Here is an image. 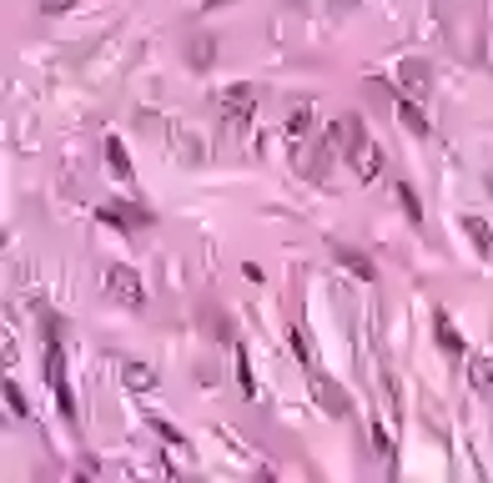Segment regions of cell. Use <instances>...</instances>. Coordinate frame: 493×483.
<instances>
[{"instance_id": "17", "label": "cell", "mask_w": 493, "mask_h": 483, "mask_svg": "<svg viewBox=\"0 0 493 483\" xmlns=\"http://www.w3.org/2000/svg\"><path fill=\"white\" fill-rule=\"evenodd\" d=\"M313 131V101H297L287 111V141H303Z\"/></svg>"}, {"instance_id": "20", "label": "cell", "mask_w": 493, "mask_h": 483, "mask_svg": "<svg viewBox=\"0 0 493 483\" xmlns=\"http://www.w3.org/2000/svg\"><path fill=\"white\" fill-rule=\"evenodd\" d=\"M292 347H297V357H303V368H317V353H313V338H307L303 328H292Z\"/></svg>"}, {"instance_id": "22", "label": "cell", "mask_w": 493, "mask_h": 483, "mask_svg": "<svg viewBox=\"0 0 493 483\" xmlns=\"http://www.w3.org/2000/svg\"><path fill=\"white\" fill-rule=\"evenodd\" d=\"M146 423H152V433H156V438H166V443H187V438H181V433L177 428H172V423H166V418H146Z\"/></svg>"}, {"instance_id": "3", "label": "cell", "mask_w": 493, "mask_h": 483, "mask_svg": "<svg viewBox=\"0 0 493 483\" xmlns=\"http://www.w3.org/2000/svg\"><path fill=\"white\" fill-rule=\"evenodd\" d=\"M307 382H313V398H317V408H322L328 418H348V413H353L348 388H338V382H332L322 368H307Z\"/></svg>"}, {"instance_id": "18", "label": "cell", "mask_w": 493, "mask_h": 483, "mask_svg": "<svg viewBox=\"0 0 493 483\" xmlns=\"http://www.w3.org/2000/svg\"><path fill=\"white\" fill-rule=\"evenodd\" d=\"M40 338H46V347L66 343V318L61 312H40Z\"/></svg>"}, {"instance_id": "7", "label": "cell", "mask_w": 493, "mask_h": 483, "mask_svg": "<svg viewBox=\"0 0 493 483\" xmlns=\"http://www.w3.org/2000/svg\"><path fill=\"white\" fill-rule=\"evenodd\" d=\"M398 86H403V96H428V86H433V66L428 61H418V56H408L403 66H398Z\"/></svg>"}, {"instance_id": "21", "label": "cell", "mask_w": 493, "mask_h": 483, "mask_svg": "<svg viewBox=\"0 0 493 483\" xmlns=\"http://www.w3.org/2000/svg\"><path fill=\"white\" fill-rule=\"evenodd\" d=\"M5 408H11L15 418H26V413H31V403H26V393H21V388H15V382H5Z\"/></svg>"}, {"instance_id": "28", "label": "cell", "mask_w": 493, "mask_h": 483, "mask_svg": "<svg viewBox=\"0 0 493 483\" xmlns=\"http://www.w3.org/2000/svg\"><path fill=\"white\" fill-rule=\"evenodd\" d=\"M489 191H493V171H489Z\"/></svg>"}, {"instance_id": "23", "label": "cell", "mask_w": 493, "mask_h": 483, "mask_svg": "<svg viewBox=\"0 0 493 483\" xmlns=\"http://www.w3.org/2000/svg\"><path fill=\"white\" fill-rule=\"evenodd\" d=\"M237 378H242V393H257V382H252V368H247V353L237 347Z\"/></svg>"}, {"instance_id": "8", "label": "cell", "mask_w": 493, "mask_h": 483, "mask_svg": "<svg viewBox=\"0 0 493 483\" xmlns=\"http://www.w3.org/2000/svg\"><path fill=\"white\" fill-rule=\"evenodd\" d=\"M433 338H438V347H443L448 357H468L463 332L453 328V318H448V312H433Z\"/></svg>"}, {"instance_id": "10", "label": "cell", "mask_w": 493, "mask_h": 483, "mask_svg": "<svg viewBox=\"0 0 493 483\" xmlns=\"http://www.w3.org/2000/svg\"><path fill=\"white\" fill-rule=\"evenodd\" d=\"M348 162H353V171L363 181H373L383 171V152H378V141H357L353 152H348Z\"/></svg>"}, {"instance_id": "2", "label": "cell", "mask_w": 493, "mask_h": 483, "mask_svg": "<svg viewBox=\"0 0 493 483\" xmlns=\"http://www.w3.org/2000/svg\"><path fill=\"white\" fill-rule=\"evenodd\" d=\"M106 297L111 303H121V307H146V282H141V272L136 268H106Z\"/></svg>"}, {"instance_id": "16", "label": "cell", "mask_w": 493, "mask_h": 483, "mask_svg": "<svg viewBox=\"0 0 493 483\" xmlns=\"http://www.w3.org/2000/svg\"><path fill=\"white\" fill-rule=\"evenodd\" d=\"M121 382H127V388H136V393H152L156 373L146 368V363H121Z\"/></svg>"}, {"instance_id": "27", "label": "cell", "mask_w": 493, "mask_h": 483, "mask_svg": "<svg viewBox=\"0 0 493 483\" xmlns=\"http://www.w3.org/2000/svg\"><path fill=\"white\" fill-rule=\"evenodd\" d=\"M328 5H332V11H338V5H353V0H328Z\"/></svg>"}, {"instance_id": "13", "label": "cell", "mask_w": 493, "mask_h": 483, "mask_svg": "<svg viewBox=\"0 0 493 483\" xmlns=\"http://www.w3.org/2000/svg\"><path fill=\"white\" fill-rule=\"evenodd\" d=\"M463 232L473 237V247H479L483 262H493V227L483 222V216H463Z\"/></svg>"}, {"instance_id": "19", "label": "cell", "mask_w": 493, "mask_h": 483, "mask_svg": "<svg viewBox=\"0 0 493 483\" xmlns=\"http://www.w3.org/2000/svg\"><path fill=\"white\" fill-rule=\"evenodd\" d=\"M398 202H403L408 222H423V202H418V191L408 187V181H398Z\"/></svg>"}, {"instance_id": "5", "label": "cell", "mask_w": 493, "mask_h": 483, "mask_svg": "<svg viewBox=\"0 0 493 483\" xmlns=\"http://www.w3.org/2000/svg\"><path fill=\"white\" fill-rule=\"evenodd\" d=\"M46 382H51L61 418H76V403H71V388H66V357H61V343L46 347Z\"/></svg>"}, {"instance_id": "26", "label": "cell", "mask_w": 493, "mask_h": 483, "mask_svg": "<svg viewBox=\"0 0 493 483\" xmlns=\"http://www.w3.org/2000/svg\"><path fill=\"white\" fill-rule=\"evenodd\" d=\"M222 5H232V0H202V11H222Z\"/></svg>"}, {"instance_id": "12", "label": "cell", "mask_w": 493, "mask_h": 483, "mask_svg": "<svg viewBox=\"0 0 493 483\" xmlns=\"http://www.w3.org/2000/svg\"><path fill=\"white\" fill-rule=\"evenodd\" d=\"M398 121H403V131H413V136H428V116H423V106L413 101V96H403V101H398Z\"/></svg>"}, {"instance_id": "6", "label": "cell", "mask_w": 493, "mask_h": 483, "mask_svg": "<svg viewBox=\"0 0 493 483\" xmlns=\"http://www.w3.org/2000/svg\"><path fill=\"white\" fill-rule=\"evenodd\" d=\"M96 216H101V222H111V227H121V232L152 227V212H146V206H136V202H106Z\"/></svg>"}, {"instance_id": "4", "label": "cell", "mask_w": 493, "mask_h": 483, "mask_svg": "<svg viewBox=\"0 0 493 483\" xmlns=\"http://www.w3.org/2000/svg\"><path fill=\"white\" fill-rule=\"evenodd\" d=\"M357 141H367V121H363L357 111H342L338 121H328V152L348 156Z\"/></svg>"}, {"instance_id": "11", "label": "cell", "mask_w": 493, "mask_h": 483, "mask_svg": "<svg viewBox=\"0 0 493 483\" xmlns=\"http://www.w3.org/2000/svg\"><path fill=\"white\" fill-rule=\"evenodd\" d=\"M468 382H473V393L493 398V357L489 353H468Z\"/></svg>"}, {"instance_id": "15", "label": "cell", "mask_w": 493, "mask_h": 483, "mask_svg": "<svg viewBox=\"0 0 493 483\" xmlns=\"http://www.w3.org/2000/svg\"><path fill=\"white\" fill-rule=\"evenodd\" d=\"M106 166H111L116 181H131V156L121 146V136H106Z\"/></svg>"}, {"instance_id": "24", "label": "cell", "mask_w": 493, "mask_h": 483, "mask_svg": "<svg viewBox=\"0 0 493 483\" xmlns=\"http://www.w3.org/2000/svg\"><path fill=\"white\" fill-rule=\"evenodd\" d=\"M367 438H373V453H383V458H392V443H388V433L378 428V423H373V433H367Z\"/></svg>"}, {"instance_id": "1", "label": "cell", "mask_w": 493, "mask_h": 483, "mask_svg": "<svg viewBox=\"0 0 493 483\" xmlns=\"http://www.w3.org/2000/svg\"><path fill=\"white\" fill-rule=\"evenodd\" d=\"M212 106L222 111V121L242 127V121H252V111H257V86H252V81H237V86H222V91L212 96Z\"/></svg>"}, {"instance_id": "9", "label": "cell", "mask_w": 493, "mask_h": 483, "mask_svg": "<svg viewBox=\"0 0 493 483\" xmlns=\"http://www.w3.org/2000/svg\"><path fill=\"white\" fill-rule=\"evenodd\" d=\"M332 262H338V268H348L357 282H378V268H373V257H363L357 247H332Z\"/></svg>"}, {"instance_id": "25", "label": "cell", "mask_w": 493, "mask_h": 483, "mask_svg": "<svg viewBox=\"0 0 493 483\" xmlns=\"http://www.w3.org/2000/svg\"><path fill=\"white\" fill-rule=\"evenodd\" d=\"M71 11V0H40V15H61Z\"/></svg>"}, {"instance_id": "14", "label": "cell", "mask_w": 493, "mask_h": 483, "mask_svg": "<svg viewBox=\"0 0 493 483\" xmlns=\"http://www.w3.org/2000/svg\"><path fill=\"white\" fill-rule=\"evenodd\" d=\"M212 61H216V36H191V46H187V66H191V71H207Z\"/></svg>"}]
</instances>
